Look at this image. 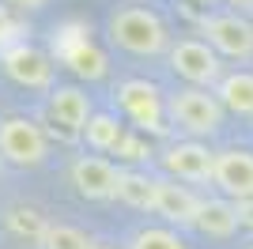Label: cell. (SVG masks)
<instances>
[{"label":"cell","mask_w":253,"mask_h":249,"mask_svg":"<svg viewBox=\"0 0 253 249\" xmlns=\"http://www.w3.org/2000/svg\"><path fill=\"white\" fill-rule=\"evenodd\" d=\"M106 31L114 45L136 53V57H155L167 49V27L148 8H117L106 23Z\"/></svg>","instance_id":"1"},{"label":"cell","mask_w":253,"mask_h":249,"mask_svg":"<svg viewBox=\"0 0 253 249\" xmlns=\"http://www.w3.org/2000/svg\"><path fill=\"white\" fill-rule=\"evenodd\" d=\"M167 117L189 136H211L223 124V102L204 87H185L167 98Z\"/></svg>","instance_id":"2"},{"label":"cell","mask_w":253,"mask_h":249,"mask_svg":"<svg viewBox=\"0 0 253 249\" xmlns=\"http://www.w3.org/2000/svg\"><path fill=\"white\" fill-rule=\"evenodd\" d=\"M117 102L132 117V124L144 128V132H163L167 128L163 124L167 121V98L151 80H125L117 87Z\"/></svg>","instance_id":"3"},{"label":"cell","mask_w":253,"mask_h":249,"mask_svg":"<svg viewBox=\"0 0 253 249\" xmlns=\"http://www.w3.org/2000/svg\"><path fill=\"white\" fill-rule=\"evenodd\" d=\"M45 132L27 117H4L0 121V159H8L15 166H38L45 163Z\"/></svg>","instance_id":"4"},{"label":"cell","mask_w":253,"mask_h":249,"mask_svg":"<svg viewBox=\"0 0 253 249\" xmlns=\"http://www.w3.org/2000/svg\"><path fill=\"white\" fill-rule=\"evenodd\" d=\"M201 31L208 34V45L223 57H234V61H250L253 57V23L238 11L204 15Z\"/></svg>","instance_id":"5"},{"label":"cell","mask_w":253,"mask_h":249,"mask_svg":"<svg viewBox=\"0 0 253 249\" xmlns=\"http://www.w3.org/2000/svg\"><path fill=\"white\" fill-rule=\"evenodd\" d=\"M68 174H72L76 193L87 197V200H114V197H121V177H125V170H117L110 159L80 155Z\"/></svg>","instance_id":"6"},{"label":"cell","mask_w":253,"mask_h":249,"mask_svg":"<svg viewBox=\"0 0 253 249\" xmlns=\"http://www.w3.org/2000/svg\"><path fill=\"white\" fill-rule=\"evenodd\" d=\"M170 68H174L181 80H189L193 87H204V91H208L211 83H219V53L201 38H185L170 49Z\"/></svg>","instance_id":"7"},{"label":"cell","mask_w":253,"mask_h":249,"mask_svg":"<svg viewBox=\"0 0 253 249\" xmlns=\"http://www.w3.org/2000/svg\"><path fill=\"white\" fill-rule=\"evenodd\" d=\"M211 181L223 189V197L238 200V204H253V151H246V147L215 151Z\"/></svg>","instance_id":"8"},{"label":"cell","mask_w":253,"mask_h":249,"mask_svg":"<svg viewBox=\"0 0 253 249\" xmlns=\"http://www.w3.org/2000/svg\"><path fill=\"white\" fill-rule=\"evenodd\" d=\"M0 64H4V72L8 80H15L19 87H34V91H45L53 87V64L42 49H34L27 42H15L8 49L0 53Z\"/></svg>","instance_id":"9"},{"label":"cell","mask_w":253,"mask_h":249,"mask_svg":"<svg viewBox=\"0 0 253 249\" xmlns=\"http://www.w3.org/2000/svg\"><path fill=\"white\" fill-rule=\"evenodd\" d=\"M57 57H61L76 76H84V80H102L106 76V53L98 49L80 27H64V31L57 34Z\"/></svg>","instance_id":"10"},{"label":"cell","mask_w":253,"mask_h":249,"mask_svg":"<svg viewBox=\"0 0 253 249\" xmlns=\"http://www.w3.org/2000/svg\"><path fill=\"white\" fill-rule=\"evenodd\" d=\"M163 170L178 181H211L215 174V151H208L197 140H185V144H170L163 151Z\"/></svg>","instance_id":"11"},{"label":"cell","mask_w":253,"mask_h":249,"mask_svg":"<svg viewBox=\"0 0 253 249\" xmlns=\"http://www.w3.org/2000/svg\"><path fill=\"white\" fill-rule=\"evenodd\" d=\"M204 200L193 193V189L178 185L174 177H155V208L167 223H178V227H197V215H201Z\"/></svg>","instance_id":"12"},{"label":"cell","mask_w":253,"mask_h":249,"mask_svg":"<svg viewBox=\"0 0 253 249\" xmlns=\"http://www.w3.org/2000/svg\"><path fill=\"white\" fill-rule=\"evenodd\" d=\"M49 117L57 124H64L68 132H84L91 121V98L80 87H53L49 91Z\"/></svg>","instance_id":"13"},{"label":"cell","mask_w":253,"mask_h":249,"mask_svg":"<svg viewBox=\"0 0 253 249\" xmlns=\"http://www.w3.org/2000/svg\"><path fill=\"white\" fill-rule=\"evenodd\" d=\"M238 223H242V215H238V204H231V200H204L201 215H197V230L208 238H231Z\"/></svg>","instance_id":"14"},{"label":"cell","mask_w":253,"mask_h":249,"mask_svg":"<svg viewBox=\"0 0 253 249\" xmlns=\"http://www.w3.org/2000/svg\"><path fill=\"white\" fill-rule=\"evenodd\" d=\"M215 98H219L227 110L242 117H253V72H231L223 76L219 87H215Z\"/></svg>","instance_id":"15"},{"label":"cell","mask_w":253,"mask_h":249,"mask_svg":"<svg viewBox=\"0 0 253 249\" xmlns=\"http://www.w3.org/2000/svg\"><path fill=\"white\" fill-rule=\"evenodd\" d=\"M84 136L95 151H117V144L125 140V128H121V121H117L114 114H95L87 121Z\"/></svg>","instance_id":"16"},{"label":"cell","mask_w":253,"mask_h":249,"mask_svg":"<svg viewBox=\"0 0 253 249\" xmlns=\"http://www.w3.org/2000/svg\"><path fill=\"white\" fill-rule=\"evenodd\" d=\"M117 200H125V204H132V208H155V177L125 170V177H121V197Z\"/></svg>","instance_id":"17"},{"label":"cell","mask_w":253,"mask_h":249,"mask_svg":"<svg viewBox=\"0 0 253 249\" xmlns=\"http://www.w3.org/2000/svg\"><path fill=\"white\" fill-rule=\"evenodd\" d=\"M42 249H91L95 242L87 238L80 227H68V223H49L45 238L38 242Z\"/></svg>","instance_id":"18"},{"label":"cell","mask_w":253,"mask_h":249,"mask_svg":"<svg viewBox=\"0 0 253 249\" xmlns=\"http://www.w3.org/2000/svg\"><path fill=\"white\" fill-rule=\"evenodd\" d=\"M8 230H11V234H19V238L42 242L45 230H49V223H45L34 208H11V211H8Z\"/></svg>","instance_id":"19"},{"label":"cell","mask_w":253,"mask_h":249,"mask_svg":"<svg viewBox=\"0 0 253 249\" xmlns=\"http://www.w3.org/2000/svg\"><path fill=\"white\" fill-rule=\"evenodd\" d=\"M128 249H189V246H185L174 230H167V227H144V230L132 234Z\"/></svg>","instance_id":"20"},{"label":"cell","mask_w":253,"mask_h":249,"mask_svg":"<svg viewBox=\"0 0 253 249\" xmlns=\"http://www.w3.org/2000/svg\"><path fill=\"white\" fill-rule=\"evenodd\" d=\"M151 151L144 147V140H140L136 132H125V140L117 144V159H125V163H144Z\"/></svg>","instance_id":"21"},{"label":"cell","mask_w":253,"mask_h":249,"mask_svg":"<svg viewBox=\"0 0 253 249\" xmlns=\"http://www.w3.org/2000/svg\"><path fill=\"white\" fill-rule=\"evenodd\" d=\"M11 34H15V23H11L8 8L0 4V49H8V45H15V42H11Z\"/></svg>","instance_id":"22"},{"label":"cell","mask_w":253,"mask_h":249,"mask_svg":"<svg viewBox=\"0 0 253 249\" xmlns=\"http://www.w3.org/2000/svg\"><path fill=\"white\" fill-rule=\"evenodd\" d=\"M8 4H15V8H23V11H34V8H42L45 0H8Z\"/></svg>","instance_id":"23"},{"label":"cell","mask_w":253,"mask_h":249,"mask_svg":"<svg viewBox=\"0 0 253 249\" xmlns=\"http://www.w3.org/2000/svg\"><path fill=\"white\" fill-rule=\"evenodd\" d=\"M227 4H231L238 15H242V11H253V0H227Z\"/></svg>","instance_id":"24"},{"label":"cell","mask_w":253,"mask_h":249,"mask_svg":"<svg viewBox=\"0 0 253 249\" xmlns=\"http://www.w3.org/2000/svg\"><path fill=\"white\" fill-rule=\"evenodd\" d=\"M91 249H114V246H91Z\"/></svg>","instance_id":"25"},{"label":"cell","mask_w":253,"mask_h":249,"mask_svg":"<svg viewBox=\"0 0 253 249\" xmlns=\"http://www.w3.org/2000/svg\"><path fill=\"white\" fill-rule=\"evenodd\" d=\"M204 4H211V0H204Z\"/></svg>","instance_id":"26"}]
</instances>
